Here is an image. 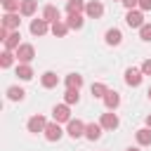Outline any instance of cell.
Masks as SVG:
<instances>
[{
	"label": "cell",
	"instance_id": "obj_6",
	"mask_svg": "<svg viewBox=\"0 0 151 151\" xmlns=\"http://www.w3.org/2000/svg\"><path fill=\"white\" fill-rule=\"evenodd\" d=\"M26 127H28V132L38 134V132H45V127H47V120H45L42 116H31V118H28V123H26Z\"/></svg>",
	"mask_w": 151,
	"mask_h": 151
},
{
	"label": "cell",
	"instance_id": "obj_35",
	"mask_svg": "<svg viewBox=\"0 0 151 151\" xmlns=\"http://www.w3.org/2000/svg\"><path fill=\"white\" fill-rule=\"evenodd\" d=\"M127 151H139V149H137V146H130V149H127Z\"/></svg>",
	"mask_w": 151,
	"mask_h": 151
},
{
	"label": "cell",
	"instance_id": "obj_18",
	"mask_svg": "<svg viewBox=\"0 0 151 151\" xmlns=\"http://www.w3.org/2000/svg\"><path fill=\"white\" fill-rule=\"evenodd\" d=\"M42 19H45L47 24H54V21H59V9H57L54 5H47V7L42 9Z\"/></svg>",
	"mask_w": 151,
	"mask_h": 151
},
{
	"label": "cell",
	"instance_id": "obj_21",
	"mask_svg": "<svg viewBox=\"0 0 151 151\" xmlns=\"http://www.w3.org/2000/svg\"><path fill=\"white\" fill-rule=\"evenodd\" d=\"M50 31H52V35H57V38H64L66 33H68V26H66V21H54L52 26H50Z\"/></svg>",
	"mask_w": 151,
	"mask_h": 151
},
{
	"label": "cell",
	"instance_id": "obj_33",
	"mask_svg": "<svg viewBox=\"0 0 151 151\" xmlns=\"http://www.w3.org/2000/svg\"><path fill=\"white\" fill-rule=\"evenodd\" d=\"M120 2H123V5L127 7V9H134V7L139 5V0H120Z\"/></svg>",
	"mask_w": 151,
	"mask_h": 151
},
{
	"label": "cell",
	"instance_id": "obj_9",
	"mask_svg": "<svg viewBox=\"0 0 151 151\" xmlns=\"http://www.w3.org/2000/svg\"><path fill=\"white\" fill-rule=\"evenodd\" d=\"M85 14H87L90 19H99V17L104 14V5H101L99 0H90V2L85 5Z\"/></svg>",
	"mask_w": 151,
	"mask_h": 151
},
{
	"label": "cell",
	"instance_id": "obj_1",
	"mask_svg": "<svg viewBox=\"0 0 151 151\" xmlns=\"http://www.w3.org/2000/svg\"><path fill=\"white\" fill-rule=\"evenodd\" d=\"M14 57H17L19 64H28V61L35 57V47L28 45V42H21V45L17 47V52H14Z\"/></svg>",
	"mask_w": 151,
	"mask_h": 151
},
{
	"label": "cell",
	"instance_id": "obj_30",
	"mask_svg": "<svg viewBox=\"0 0 151 151\" xmlns=\"http://www.w3.org/2000/svg\"><path fill=\"white\" fill-rule=\"evenodd\" d=\"M139 38H142L144 42H151V24H144V26L139 28Z\"/></svg>",
	"mask_w": 151,
	"mask_h": 151
},
{
	"label": "cell",
	"instance_id": "obj_19",
	"mask_svg": "<svg viewBox=\"0 0 151 151\" xmlns=\"http://www.w3.org/2000/svg\"><path fill=\"white\" fill-rule=\"evenodd\" d=\"M120 42H123L120 28H109L106 31V45H120Z\"/></svg>",
	"mask_w": 151,
	"mask_h": 151
},
{
	"label": "cell",
	"instance_id": "obj_36",
	"mask_svg": "<svg viewBox=\"0 0 151 151\" xmlns=\"http://www.w3.org/2000/svg\"><path fill=\"white\" fill-rule=\"evenodd\" d=\"M146 94H149V99H151V87H149V92H146Z\"/></svg>",
	"mask_w": 151,
	"mask_h": 151
},
{
	"label": "cell",
	"instance_id": "obj_37",
	"mask_svg": "<svg viewBox=\"0 0 151 151\" xmlns=\"http://www.w3.org/2000/svg\"><path fill=\"white\" fill-rule=\"evenodd\" d=\"M66 2H68V0H66Z\"/></svg>",
	"mask_w": 151,
	"mask_h": 151
},
{
	"label": "cell",
	"instance_id": "obj_10",
	"mask_svg": "<svg viewBox=\"0 0 151 151\" xmlns=\"http://www.w3.org/2000/svg\"><path fill=\"white\" fill-rule=\"evenodd\" d=\"M61 134H64V130H61L59 123H47V127H45V137H47V142H59Z\"/></svg>",
	"mask_w": 151,
	"mask_h": 151
},
{
	"label": "cell",
	"instance_id": "obj_15",
	"mask_svg": "<svg viewBox=\"0 0 151 151\" xmlns=\"http://www.w3.org/2000/svg\"><path fill=\"white\" fill-rule=\"evenodd\" d=\"M83 87V76L80 73H68L66 76V90H80Z\"/></svg>",
	"mask_w": 151,
	"mask_h": 151
},
{
	"label": "cell",
	"instance_id": "obj_23",
	"mask_svg": "<svg viewBox=\"0 0 151 151\" xmlns=\"http://www.w3.org/2000/svg\"><path fill=\"white\" fill-rule=\"evenodd\" d=\"M66 26L73 28V31H80L83 28V14H68L66 17Z\"/></svg>",
	"mask_w": 151,
	"mask_h": 151
},
{
	"label": "cell",
	"instance_id": "obj_25",
	"mask_svg": "<svg viewBox=\"0 0 151 151\" xmlns=\"http://www.w3.org/2000/svg\"><path fill=\"white\" fill-rule=\"evenodd\" d=\"M24 94H26V92H24L21 87H17V85L7 87V99H9V101H21V99H24Z\"/></svg>",
	"mask_w": 151,
	"mask_h": 151
},
{
	"label": "cell",
	"instance_id": "obj_28",
	"mask_svg": "<svg viewBox=\"0 0 151 151\" xmlns=\"http://www.w3.org/2000/svg\"><path fill=\"white\" fill-rule=\"evenodd\" d=\"M2 9L5 12H19L21 9V0H2Z\"/></svg>",
	"mask_w": 151,
	"mask_h": 151
},
{
	"label": "cell",
	"instance_id": "obj_32",
	"mask_svg": "<svg viewBox=\"0 0 151 151\" xmlns=\"http://www.w3.org/2000/svg\"><path fill=\"white\" fill-rule=\"evenodd\" d=\"M142 73H144V76H151V59H146V61L142 64Z\"/></svg>",
	"mask_w": 151,
	"mask_h": 151
},
{
	"label": "cell",
	"instance_id": "obj_11",
	"mask_svg": "<svg viewBox=\"0 0 151 151\" xmlns=\"http://www.w3.org/2000/svg\"><path fill=\"white\" fill-rule=\"evenodd\" d=\"M50 26H52V24H47L45 19H33V21H31V33H33V35H45V33L50 31Z\"/></svg>",
	"mask_w": 151,
	"mask_h": 151
},
{
	"label": "cell",
	"instance_id": "obj_31",
	"mask_svg": "<svg viewBox=\"0 0 151 151\" xmlns=\"http://www.w3.org/2000/svg\"><path fill=\"white\" fill-rule=\"evenodd\" d=\"M137 7H139L142 12H149V9H151V0H139V5H137Z\"/></svg>",
	"mask_w": 151,
	"mask_h": 151
},
{
	"label": "cell",
	"instance_id": "obj_16",
	"mask_svg": "<svg viewBox=\"0 0 151 151\" xmlns=\"http://www.w3.org/2000/svg\"><path fill=\"white\" fill-rule=\"evenodd\" d=\"M101 130H104V127H101L99 123H90V125L85 127V137H87L90 142H94V139L101 137Z\"/></svg>",
	"mask_w": 151,
	"mask_h": 151
},
{
	"label": "cell",
	"instance_id": "obj_12",
	"mask_svg": "<svg viewBox=\"0 0 151 151\" xmlns=\"http://www.w3.org/2000/svg\"><path fill=\"white\" fill-rule=\"evenodd\" d=\"M104 104H106V109H109V111H116V109L120 106V94H118L116 90H109V92H106V97H104Z\"/></svg>",
	"mask_w": 151,
	"mask_h": 151
},
{
	"label": "cell",
	"instance_id": "obj_3",
	"mask_svg": "<svg viewBox=\"0 0 151 151\" xmlns=\"http://www.w3.org/2000/svg\"><path fill=\"white\" fill-rule=\"evenodd\" d=\"M125 24H127L130 28H142V26H144V14H142V9H127Z\"/></svg>",
	"mask_w": 151,
	"mask_h": 151
},
{
	"label": "cell",
	"instance_id": "obj_17",
	"mask_svg": "<svg viewBox=\"0 0 151 151\" xmlns=\"http://www.w3.org/2000/svg\"><path fill=\"white\" fill-rule=\"evenodd\" d=\"M85 5H87L85 0H68L66 2V12L68 14H83L85 12Z\"/></svg>",
	"mask_w": 151,
	"mask_h": 151
},
{
	"label": "cell",
	"instance_id": "obj_22",
	"mask_svg": "<svg viewBox=\"0 0 151 151\" xmlns=\"http://www.w3.org/2000/svg\"><path fill=\"white\" fill-rule=\"evenodd\" d=\"M19 38H21V35H19V31H12V33H9V38L5 40V50H9V52H17V47L21 45V42H19Z\"/></svg>",
	"mask_w": 151,
	"mask_h": 151
},
{
	"label": "cell",
	"instance_id": "obj_4",
	"mask_svg": "<svg viewBox=\"0 0 151 151\" xmlns=\"http://www.w3.org/2000/svg\"><path fill=\"white\" fill-rule=\"evenodd\" d=\"M142 80H144V73H142V68H127L125 71V83L130 85V87H139L142 85Z\"/></svg>",
	"mask_w": 151,
	"mask_h": 151
},
{
	"label": "cell",
	"instance_id": "obj_27",
	"mask_svg": "<svg viewBox=\"0 0 151 151\" xmlns=\"http://www.w3.org/2000/svg\"><path fill=\"white\" fill-rule=\"evenodd\" d=\"M14 59H17V57H14V54H12V52H9V50H5V52H2V54H0V66H2V68H9V66H12V61H14Z\"/></svg>",
	"mask_w": 151,
	"mask_h": 151
},
{
	"label": "cell",
	"instance_id": "obj_24",
	"mask_svg": "<svg viewBox=\"0 0 151 151\" xmlns=\"http://www.w3.org/2000/svg\"><path fill=\"white\" fill-rule=\"evenodd\" d=\"M90 92H92V97H94V99H104V97H106V92H109V87H106L104 83H92Z\"/></svg>",
	"mask_w": 151,
	"mask_h": 151
},
{
	"label": "cell",
	"instance_id": "obj_5",
	"mask_svg": "<svg viewBox=\"0 0 151 151\" xmlns=\"http://www.w3.org/2000/svg\"><path fill=\"white\" fill-rule=\"evenodd\" d=\"M52 118H54V123H68V120H71L68 104H57V106L52 109Z\"/></svg>",
	"mask_w": 151,
	"mask_h": 151
},
{
	"label": "cell",
	"instance_id": "obj_29",
	"mask_svg": "<svg viewBox=\"0 0 151 151\" xmlns=\"http://www.w3.org/2000/svg\"><path fill=\"white\" fill-rule=\"evenodd\" d=\"M78 99H80L78 90H66V92H64V101H66V104H78Z\"/></svg>",
	"mask_w": 151,
	"mask_h": 151
},
{
	"label": "cell",
	"instance_id": "obj_7",
	"mask_svg": "<svg viewBox=\"0 0 151 151\" xmlns=\"http://www.w3.org/2000/svg\"><path fill=\"white\" fill-rule=\"evenodd\" d=\"M19 24H21V19H19L17 12H5V17H2V28H7V31H19Z\"/></svg>",
	"mask_w": 151,
	"mask_h": 151
},
{
	"label": "cell",
	"instance_id": "obj_13",
	"mask_svg": "<svg viewBox=\"0 0 151 151\" xmlns=\"http://www.w3.org/2000/svg\"><path fill=\"white\" fill-rule=\"evenodd\" d=\"M40 83H42V87H45V90H52V87H57V85H59V78H57V73L45 71V73L40 76Z\"/></svg>",
	"mask_w": 151,
	"mask_h": 151
},
{
	"label": "cell",
	"instance_id": "obj_8",
	"mask_svg": "<svg viewBox=\"0 0 151 151\" xmlns=\"http://www.w3.org/2000/svg\"><path fill=\"white\" fill-rule=\"evenodd\" d=\"M99 125H101L104 130H116V127L120 125V120H118V116H116L113 111H109V113H101V118H99Z\"/></svg>",
	"mask_w": 151,
	"mask_h": 151
},
{
	"label": "cell",
	"instance_id": "obj_20",
	"mask_svg": "<svg viewBox=\"0 0 151 151\" xmlns=\"http://www.w3.org/2000/svg\"><path fill=\"white\" fill-rule=\"evenodd\" d=\"M35 9H38V0H21V14L24 17H33L35 14Z\"/></svg>",
	"mask_w": 151,
	"mask_h": 151
},
{
	"label": "cell",
	"instance_id": "obj_26",
	"mask_svg": "<svg viewBox=\"0 0 151 151\" xmlns=\"http://www.w3.org/2000/svg\"><path fill=\"white\" fill-rule=\"evenodd\" d=\"M17 76H19L21 80H31V78H33V68H31L28 64H19V66H17Z\"/></svg>",
	"mask_w": 151,
	"mask_h": 151
},
{
	"label": "cell",
	"instance_id": "obj_34",
	"mask_svg": "<svg viewBox=\"0 0 151 151\" xmlns=\"http://www.w3.org/2000/svg\"><path fill=\"white\" fill-rule=\"evenodd\" d=\"M146 127H151V116H146Z\"/></svg>",
	"mask_w": 151,
	"mask_h": 151
},
{
	"label": "cell",
	"instance_id": "obj_14",
	"mask_svg": "<svg viewBox=\"0 0 151 151\" xmlns=\"http://www.w3.org/2000/svg\"><path fill=\"white\" fill-rule=\"evenodd\" d=\"M134 137H137V144H139V146H151V127H142V130H137Z\"/></svg>",
	"mask_w": 151,
	"mask_h": 151
},
{
	"label": "cell",
	"instance_id": "obj_2",
	"mask_svg": "<svg viewBox=\"0 0 151 151\" xmlns=\"http://www.w3.org/2000/svg\"><path fill=\"white\" fill-rule=\"evenodd\" d=\"M85 123L83 120H78V118H71L68 123H66V134L71 137V139H78V137H85Z\"/></svg>",
	"mask_w": 151,
	"mask_h": 151
}]
</instances>
